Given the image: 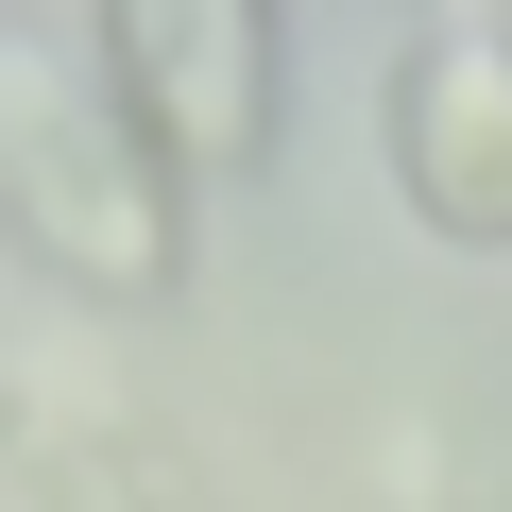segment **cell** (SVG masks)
<instances>
[{"label":"cell","mask_w":512,"mask_h":512,"mask_svg":"<svg viewBox=\"0 0 512 512\" xmlns=\"http://www.w3.org/2000/svg\"><path fill=\"white\" fill-rule=\"evenodd\" d=\"M0 512H171V478L52 376H0Z\"/></svg>","instance_id":"4"},{"label":"cell","mask_w":512,"mask_h":512,"mask_svg":"<svg viewBox=\"0 0 512 512\" xmlns=\"http://www.w3.org/2000/svg\"><path fill=\"white\" fill-rule=\"evenodd\" d=\"M86 69L171 188H239V171L291 154V35L256 0H120L86 35Z\"/></svg>","instance_id":"2"},{"label":"cell","mask_w":512,"mask_h":512,"mask_svg":"<svg viewBox=\"0 0 512 512\" xmlns=\"http://www.w3.org/2000/svg\"><path fill=\"white\" fill-rule=\"evenodd\" d=\"M359 512H444V495H427V461H410V478H376V495H359Z\"/></svg>","instance_id":"5"},{"label":"cell","mask_w":512,"mask_h":512,"mask_svg":"<svg viewBox=\"0 0 512 512\" xmlns=\"http://www.w3.org/2000/svg\"><path fill=\"white\" fill-rule=\"evenodd\" d=\"M0 239L86 308H171L188 291V188L120 137L86 35L0 18Z\"/></svg>","instance_id":"1"},{"label":"cell","mask_w":512,"mask_h":512,"mask_svg":"<svg viewBox=\"0 0 512 512\" xmlns=\"http://www.w3.org/2000/svg\"><path fill=\"white\" fill-rule=\"evenodd\" d=\"M376 137H393V188L444 256H512V18H427L393 69H376Z\"/></svg>","instance_id":"3"}]
</instances>
